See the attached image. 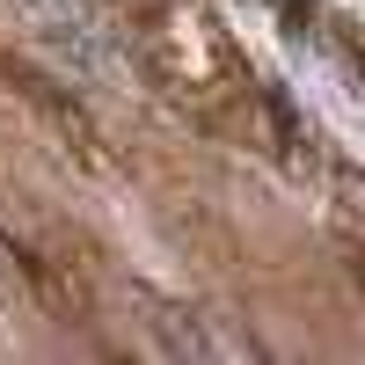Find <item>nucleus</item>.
I'll list each match as a JSON object with an SVG mask.
<instances>
[{"label":"nucleus","instance_id":"1","mask_svg":"<svg viewBox=\"0 0 365 365\" xmlns=\"http://www.w3.org/2000/svg\"><path fill=\"white\" fill-rule=\"evenodd\" d=\"M0 73H8V81L22 88V96H29V103H37V110L51 117V125H58V132H66V146H81V154L96 161V125H88V110H81V103L66 96V88H51V81H44L37 66H15L8 51H0Z\"/></svg>","mask_w":365,"mask_h":365},{"label":"nucleus","instance_id":"2","mask_svg":"<svg viewBox=\"0 0 365 365\" xmlns=\"http://www.w3.org/2000/svg\"><path fill=\"white\" fill-rule=\"evenodd\" d=\"M351 278L365 285V241H351Z\"/></svg>","mask_w":365,"mask_h":365}]
</instances>
